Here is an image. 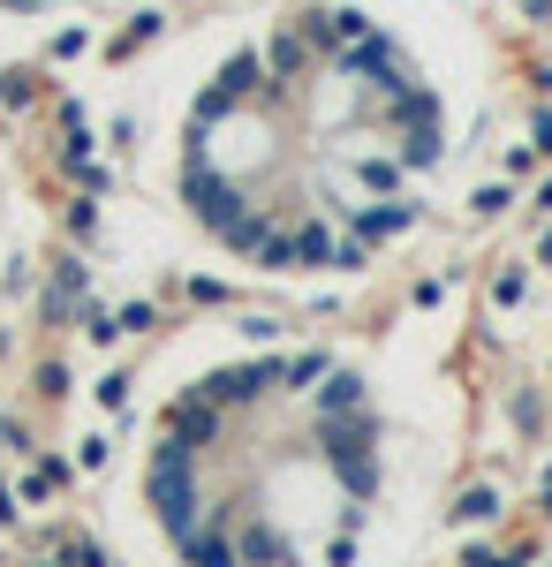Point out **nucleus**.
<instances>
[{
	"label": "nucleus",
	"instance_id": "nucleus-1",
	"mask_svg": "<svg viewBox=\"0 0 552 567\" xmlns=\"http://www.w3.org/2000/svg\"><path fill=\"white\" fill-rule=\"evenodd\" d=\"M514 106L484 0H219L114 84L144 258L273 310H356L477 205Z\"/></svg>",
	"mask_w": 552,
	"mask_h": 567
},
{
	"label": "nucleus",
	"instance_id": "nucleus-2",
	"mask_svg": "<svg viewBox=\"0 0 552 567\" xmlns=\"http://www.w3.org/2000/svg\"><path fill=\"white\" fill-rule=\"evenodd\" d=\"M454 326L205 310L129 371L106 515L144 567H409L469 462Z\"/></svg>",
	"mask_w": 552,
	"mask_h": 567
},
{
	"label": "nucleus",
	"instance_id": "nucleus-3",
	"mask_svg": "<svg viewBox=\"0 0 552 567\" xmlns=\"http://www.w3.org/2000/svg\"><path fill=\"white\" fill-rule=\"evenodd\" d=\"M152 8H167V0H0V53L69 39L91 23H122V16H152Z\"/></svg>",
	"mask_w": 552,
	"mask_h": 567
},
{
	"label": "nucleus",
	"instance_id": "nucleus-4",
	"mask_svg": "<svg viewBox=\"0 0 552 567\" xmlns=\"http://www.w3.org/2000/svg\"><path fill=\"white\" fill-rule=\"evenodd\" d=\"M23 250H31V197H23V175H16V159L0 144V296L16 288Z\"/></svg>",
	"mask_w": 552,
	"mask_h": 567
}]
</instances>
